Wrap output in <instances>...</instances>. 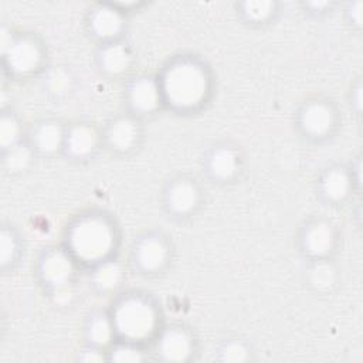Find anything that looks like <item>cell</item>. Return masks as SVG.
<instances>
[{"instance_id":"obj_1","label":"cell","mask_w":363,"mask_h":363,"mask_svg":"<svg viewBox=\"0 0 363 363\" xmlns=\"http://www.w3.org/2000/svg\"><path fill=\"white\" fill-rule=\"evenodd\" d=\"M163 91L166 98L176 107L191 108L206 96L207 78L200 67L192 63L173 66L165 77Z\"/></svg>"},{"instance_id":"obj_2","label":"cell","mask_w":363,"mask_h":363,"mask_svg":"<svg viewBox=\"0 0 363 363\" xmlns=\"http://www.w3.org/2000/svg\"><path fill=\"white\" fill-rule=\"evenodd\" d=\"M73 251L85 261H96L105 257L112 247V232L100 218L80 221L71 233Z\"/></svg>"},{"instance_id":"obj_3","label":"cell","mask_w":363,"mask_h":363,"mask_svg":"<svg viewBox=\"0 0 363 363\" xmlns=\"http://www.w3.org/2000/svg\"><path fill=\"white\" fill-rule=\"evenodd\" d=\"M155 311L141 299H126L115 313L117 329L128 339L140 341L148 338L155 328Z\"/></svg>"},{"instance_id":"obj_4","label":"cell","mask_w":363,"mask_h":363,"mask_svg":"<svg viewBox=\"0 0 363 363\" xmlns=\"http://www.w3.org/2000/svg\"><path fill=\"white\" fill-rule=\"evenodd\" d=\"M9 63L17 73H29L40 63V52L37 45L29 40L13 43L9 50Z\"/></svg>"},{"instance_id":"obj_5","label":"cell","mask_w":363,"mask_h":363,"mask_svg":"<svg viewBox=\"0 0 363 363\" xmlns=\"http://www.w3.org/2000/svg\"><path fill=\"white\" fill-rule=\"evenodd\" d=\"M132 105L142 112L154 111L159 104V89L152 80L136 81L131 89Z\"/></svg>"},{"instance_id":"obj_6","label":"cell","mask_w":363,"mask_h":363,"mask_svg":"<svg viewBox=\"0 0 363 363\" xmlns=\"http://www.w3.org/2000/svg\"><path fill=\"white\" fill-rule=\"evenodd\" d=\"M161 353L166 360L182 362L191 355V341L182 331L173 329L165 334L161 342Z\"/></svg>"},{"instance_id":"obj_7","label":"cell","mask_w":363,"mask_h":363,"mask_svg":"<svg viewBox=\"0 0 363 363\" xmlns=\"http://www.w3.org/2000/svg\"><path fill=\"white\" fill-rule=\"evenodd\" d=\"M302 124L309 133L324 135L332 128L334 115L327 105L312 104L305 110L302 115Z\"/></svg>"},{"instance_id":"obj_8","label":"cell","mask_w":363,"mask_h":363,"mask_svg":"<svg viewBox=\"0 0 363 363\" xmlns=\"http://www.w3.org/2000/svg\"><path fill=\"white\" fill-rule=\"evenodd\" d=\"M71 262L61 253H53L43 262V276L49 283L57 286L66 284L71 276Z\"/></svg>"},{"instance_id":"obj_9","label":"cell","mask_w":363,"mask_h":363,"mask_svg":"<svg viewBox=\"0 0 363 363\" xmlns=\"http://www.w3.org/2000/svg\"><path fill=\"white\" fill-rule=\"evenodd\" d=\"M97 145V133L93 128L80 125L75 126L67 140L68 151L75 156L88 155Z\"/></svg>"},{"instance_id":"obj_10","label":"cell","mask_w":363,"mask_h":363,"mask_svg":"<svg viewBox=\"0 0 363 363\" xmlns=\"http://www.w3.org/2000/svg\"><path fill=\"white\" fill-rule=\"evenodd\" d=\"M305 246L311 254L324 255L334 247V232L327 224H316L308 230Z\"/></svg>"},{"instance_id":"obj_11","label":"cell","mask_w":363,"mask_h":363,"mask_svg":"<svg viewBox=\"0 0 363 363\" xmlns=\"http://www.w3.org/2000/svg\"><path fill=\"white\" fill-rule=\"evenodd\" d=\"M166 260V249L158 239H147L138 249V261L145 269H156Z\"/></svg>"},{"instance_id":"obj_12","label":"cell","mask_w":363,"mask_h":363,"mask_svg":"<svg viewBox=\"0 0 363 363\" xmlns=\"http://www.w3.org/2000/svg\"><path fill=\"white\" fill-rule=\"evenodd\" d=\"M169 202L176 212L186 213L196 206L198 192L195 186L188 184V182H179L170 191Z\"/></svg>"},{"instance_id":"obj_13","label":"cell","mask_w":363,"mask_h":363,"mask_svg":"<svg viewBox=\"0 0 363 363\" xmlns=\"http://www.w3.org/2000/svg\"><path fill=\"white\" fill-rule=\"evenodd\" d=\"M121 27H122L121 16L110 8H103L97 10V13L93 17V29L100 37L104 38L114 37L115 34H118Z\"/></svg>"},{"instance_id":"obj_14","label":"cell","mask_w":363,"mask_h":363,"mask_svg":"<svg viewBox=\"0 0 363 363\" xmlns=\"http://www.w3.org/2000/svg\"><path fill=\"white\" fill-rule=\"evenodd\" d=\"M135 140L136 128L129 119H119L110 129V142L118 149H129Z\"/></svg>"},{"instance_id":"obj_15","label":"cell","mask_w":363,"mask_h":363,"mask_svg":"<svg viewBox=\"0 0 363 363\" xmlns=\"http://www.w3.org/2000/svg\"><path fill=\"white\" fill-rule=\"evenodd\" d=\"M210 168L218 177H230L237 169V158L230 149H218L212 156Z\"/></svg>"},{"instance_id":"obj_16","label":"cell","mask_w":363,"mask_h":363,"mask_svg":"<svg viewBox=\"0 0 363 363\" xmlns=\"http://www.w3.org/2000/svg\"><path fill=\"white\" fill-rule=\"evenodd\" d=\"M37 145L44 152H53L59 149L61 141H63V132L59 125L56 124H47L43 125L36 136Z\"/></svg>"},{"instance_id":"obj_17","label":"cell","mask_w":363,"mask_h":363,"mask_svg":"<svg viewBox=\"0 0 363 363\" xmlns=\"http://www.w3.org/2000/svg\"><path fill=\"white\" fill-rule=\"evenodd\" d=\"M324 191L334 200L343 199L349 191V177L342 170H332L324 180Z\"/></svg>"},{"instance_id":"obj_18","label":"cell","mask_w":363,"mask_h":363,"mask_svg":"<svg viewBox=\"0 0 363 363\" xmlns=\"http://www.w3.org/2000/svg\"><path fill=\"white\" fill-rule=\"evenodd\" d=\"M103 66L110 73H122L129 66V54L121 45H112L103 54Z\"/></svg>"},{"instance_id":"obj_19","label":"cell","mask_w":363,"mask_h":363,"mask_svg":"<svg viewBox=\"0 0 363 363\" xmlns=\"http://www.w3.org/2000/svg\"><path fill=\"white\" fill-rule=\"evenodd\" d=\"M89 339L97 346H105L112 335V327L105 318H96L89 327Z\"/></svg>"},{"instance_id":"obj_20","label":"cell","mask_w":363,"mask_h":363,"mask_svg":"<svg viewBox=\"0 0 363 363\" xmlns=\"http://www.w3.org/2000/svg\"><path fill=\"white\" fill-rule=\"evenodd\" d=\"M121 280V269L117 264H104L96 274L97 284L104 290H111L118 286Z\"/></svg>"},{"instance_id":"obj_21","label":"cell","mask_w":363,"mask_h":363,"mask_svg":"<svg viewBox=\"0 0 363 363\" xmlns=\"http://www.w3.org/2000/svg\"><path fill=\"white\" fill-rule=\"evenodd\" d=\"M311 280L318 288H329L335 281V271L329 264H316L311 272Z\"/></svg>"},{"instance_id":"obj_22","label":"cell","mask_w":363,"mask_h":363,"mask_svg":"<svg viewBox=\"0 0 363 363\" xmlns=\"http://www.w3.org/2000/svg\"><path fill=\"white\" fill-rule=\"evenodd\" d=\"M29 161H30L29 151L23 147H15L10 149L6 163H8L9 169H12V170H22L27 166Z\"/></svg>"},{"instance_id":"obj_23","label":"cell","mask_w":363,"mask_h":363,"mask_svg":"<svg viewBox=\"0 0 363 363\" xmlns=\"http://www.w3.org/2000/svg\"><path fill=\"white\" fill-rule=\"evenodd\" d=\"M19 126L12 118H3L2 126H0V141H2L3 147L13 145V142L17 138Z\"/></svg>"},{"instance_id":"obj_24","label":"cell","mask_w":363,"mask_h":363,"mask_svg":"<svg viewBox=\"0 0 363 363\" xmlns=\"http://www.w3.org/2000/svg\"><path fill=\"white\" fill-rule=\"evenodd\" d=\"M272 9V3L269 2H249L244 5V10L247 16L253 20H264Z\"/></svg>"},{"instance_id":"obj_25","label":"cell","mask_w":363,"mask_h":363,"mask_svg":"<svg viewBox=\"0 0 363 363\" xmlns=\"http://www.w3.org/2000/svg\"><path fill=\"white\" fill-rule=\"evenodd\" d=\"M223 359L227 362H243L247 359V350L242 343H230L223 350Z\"/></svg>"},{"instance_id":"obj_26","label":"cell","mask_w":363,"mask_h":363,"mask_svg":"<svg viewBox=\"0 0 363 363\" xmlns=\"http://www.w3.org/2000/svg\"><path fill=\"white\" fill-rule=\"evenodd\" d=\"M112 359L115 362H140L142 356L136 349H132L129 346H121L114 352Z\"/></svg>"},{"instance_id":"obj_27","label":"cell","mask_w":363,"mask_h":363,"mask_svg":"<svg viewBox=\"0 0 363 363\" xmlns=\"http://www.w3.org/2000/svg\"><path fill=\"white\" fill-rule=\"evenodd\" d=\"M0 249H2V251H0V254H2V262L6 264L13 257L15 249H16L13 237L6 232L2 233V243H0Z\"/></svg>"},{"instance_id":"obj_28","label":"cell","mask_w":363,"mask_h":363,"mask_svg":"<svg viewBox=\"0 0 363 363\" xmlns=\"http://www.w3.org/2000/svg\"><path fill=\"white\" fill-rule=\"evenodd\" d=\"M49 85L54 93H63L68 87V77L64 71H54L49 78Z\"/></svg>"},{"instance_id":"obj_29","label":"cell","mask_w":363,"mask_h":363,"mask_svg":"<svg viewBox=\"0 0 363 363\" xmlns=\"http://www.w3.org/2000/svg\"><path fill=\"white\" fill-rule=\"evenodd\" d=\"M70 295H71V291L70 288L66 286V284H61V286H57V291H56V299L59 302H66L70 299Z\"/></svg>"},{"instance_id":"obj_30","label":"cell","mask_w":363,"mask_h":363,"mask_svg":"<svg viewBox=\"0 0 363 363\" xmlns=\"http://www.w3.org/2000/svg\"><path fill=\"white\" fill-rule=\"evenodd\" d=\"M82 360H85V362H100V360H103V356L98 352H85Z\"/></svg>"},{"instance_id":"obj_31","label":"cell","mask_w":363,"mask_h":363,"mask_svg":"<svg viewBox=\"0 0 363 363\" xmlns=\"http://www.w3.org/2000/svg\"><path fill=\"white\" fill-rule=\"evenodd\" d=\"M352 12L355 13L353 20H355L357 24H360V22H362V3H355V5L352 6Z\"/></svg>"}]
</instances>
